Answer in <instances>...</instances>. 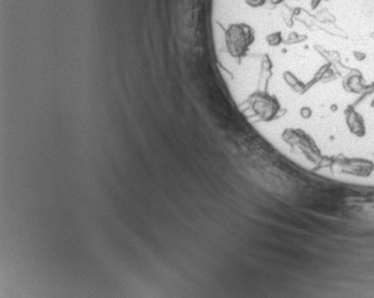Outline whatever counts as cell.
I'll use <instances>...</instances> for the list:
<instances>
[{
	"label": "cell",
	"mask_w": 374,
	"mask_h": 298,
	"mask_svg": "<svg viewBox=\"0 0 374 298\" xmlns=\"http://www.w3.org/2000/svg\"><path fill=\"white\" fill-rule=\"evenodd\" d=\"M347 122H348L349 127L353 131H359L364 130V125H362V119L358 112H355L354 110H348L347 111Z\"/></svg>",
	"instance_id": "cell-1"
},
{
	"label": "cell",
	"mask_w": 374,
	"mask_h": 298,
	"mask_svg": "<svg viewBox=\"0 0 374 298\" xmlns=\"http://www.w3.org/2000/svg\"><path fill=\"white\" fill-rule=\"evenodd\" d=\"M373 107H374V101H373Z\"/></svg>",
	"instance_id": "cell-2"
}]
</instances>
